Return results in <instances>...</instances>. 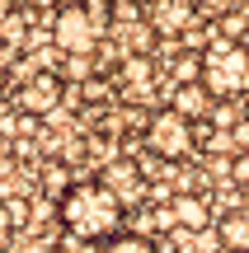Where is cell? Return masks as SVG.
Masks as SVG:
<instances>
[{"label": "cell", "instance_id": "1", "mask_svg": "<svg viewBox=\"0 0 249 253\" xmlns=\"http://www.w3.org/2000/svg\"><path fill=\"white\" fill-rule=\"evenodd\" d=\"M122 220H127V202L103 178H80L56 197V225L75 244H108L113 235H122Z\"/></svg>", "mask_w": 249, "mask_h": 253}, {"label": "cell", "instance_id": "2", "mask_svg": "<svg viewBox=\"0 0 249 253\" xmlns=\"http://www.w3.org/2000/svg\"><path fill=\"white\" fill-rule=\"evenodd\" d=\"M202 84L216 103L249 99V42L240 38H212L202 52Z\"/></svg>", "mask_w": 249, "mask_h": 253}, {"label": "cell", "instance_id": "3", "mask_svg": "<svg viewBox=\"0 0 249 253\" xmlns=\"http://www.w3.org/2000/svg\"><path fill=\"white\" fill-rule=\"evenodd\" d=\"M103 19L94 14L85 0H61L52 9V42L61 56H99V42H103Z\"/></svg>", "mask_w": 249, "mask_h": 253}, {"label": "cell", "instance_id": "4", "mask_svg": "<svg viewBox=\"0 0 249 253\" xmlns=\"http://www.w3.org/2000/svg\"><path fill=\"white\" fill-rule=\"evenodd\" d=\"M146 150L155 155V160L184 164L188 155L198 150V122H188L184 113H174V108H160L155 118L146 122Z\"/></svg>", "mask_w": 249, "mask_h": 253}, {"label": "cell", "instance_id": "5", "mask_svg": "<svg viewBox=\"0 0 249 253\" xmlns=\"http://www.w3.org/2000/svg\"><path fill=\"white\" fill-rule=\"evenodd\" d=\"M66 99V75L56 71H33L24 84H19V113H28V118H47V113H56Z\"/></svg>", "mask_w": 249, "mask_h": 253}, {"label": "cell", "instance_id": "6", "mask_svg": "<svg viewBox=\"0 0 249 253\" xmlns=\"http://www.w3.org/2000/svg\"><path fill=\"white\" fill-rule=\"evenodd\" d=\"M99 178L108 183V188L118 192V197L127 202V207L146 197V173H141V160H132V155H122V160H108Z\"/></svg>", "mask_w": 249, "mask_h": 253}, {"label": "cell", "instance_id": "7", "mask_svg": "<svg viewBox=\"0 0 249 253\" xmlns=\"http://www.w3.org/2000/svg\"><path fill=\"white\" fill-rule=\"evenodd\" d=\"M169 211H174V225L188 230V235H202L212 225V202L202 192H174L169 197Z\"/></svg>", "mask_w": 249, "mask_h": 253}, {"label": "cell", "instance_id": "8", "mask_svg": "<svg viewBox=\"0 0 249 253\" xmlns=\"http://www.w3.org/2000/svg\"><path fill=\"white\" fill-rule=\"evenodd\" d=\"M169 108L184 113L188 122H207V113L216 108V99L207 94L202 80H188V84H174V89H169Z\"/></svg>", "mask_w": 249, "mask_h": 253}, {"label": "cell", "instance_id": "9", "mask_svg": "<svg viewBox=\"0 0 249 253\" xmlns=\"http://www.w3.org/2000/svg\"><path fill=\"white\" fill-rule=\"evenodd\" d=\"M216 244L226 253H249V211H226L216 220Z\"/></svg>", "mask_w": 249, "mask_h": 253}, {"label": "cell", "instance_id": "10", "mask_svg": "<svg viewBox=\"0 0 249 253\" xmlns=\"http://www.w3.org/2000/svg\"><path fill=\"white\" fill-rule=\"evenodd\" d=\"M118 80H122V89L127 94H137V89H150L155 84V56H122L118 61Z\"/></svg>", "mask_w": 249, "mask_h": 253}, {"label": "cell", "instance_id": "11", "mask_svg": "<svg viewBox=\"0 0 249 253\" xmlns=\"http://www.w3.org/2000/svg\"><path fill=\"white\" fill-rule=\"evenodd\" d=\"M99 253H160V244L146 235V230H122V235H113Z\"/></svg>", "mask_w": 249, "mask_h": 253}, {"label": "cell", "instance_id": "12", "mask_svg": "<svg viewBox=\"0 0 249 253\" xmlns=\"http://www.w3.org/2000/svg\"><path fill=\"white\" fill-rule=\"evenodd\" d=\"M188 14H193L188 0H160V9H155L150 24H155V33H179V28L188 24Z\"/></svg>", "mask_w": 249, "mask_h": 253}, {"label": "cell", "instance_id": "13", "mask_svg": "<svg viewBox=\"0 0 249 253\" xmlns=\"http://www.w3.org/2000/svg\"><path fill=\"white\" fill-rule=\"evenodd\" d=\"M61 75H66L71 84L94 80V56H61Z\"/></svg>", "mask_w": 249, "mask_h": 253}, {"label": "cell", "instance_id": "14", "mask_svg": "<svg viewBox=\"0 0 249 253\" xmlns=\"http://www.w3.org/2000/svg\"><path fill=\"white\" fill-rule=\"evenodd\" d=\"M43 188L56 192V197L71 188V173H66V164H47V169H43Z\"/></svg>", "mask_w": 249, "mask_h": 253}, {"label": "cell", "instance_id": "15", "mask_svg": "<svg viewBox=\"0 0 249 253\" xmlns=\"http://www.w3.org/2000/svg\"><path fill=\"white\" fill-rule=\"evenodd\" d=\"M231 183L249 192V150H235L231 155Z\"/></svg>", "mask_w": 249, "mask_h": 253}, {"label": "cell", "instance_id": "16", "mask_svg": "<svg viewBox=\"0 0 249 253\" xmlns=\"http://www.w3.org/2000/svg\"><path fill=\"white\" fill-rule=\"evenodd\" d=\"M14 216H9V207L0 202V253H9V244H14Z\"/></svg>", "mask_w": 249, "mask_h": 253}, {"label": "cell", "instance_id": "17", "mask_svg": "<svg viewBox=\"0 0 249 253\" xmlns=\"http://www.w3.org/2000/svg\"><path fill=\"white\" fill-rule=\"evenodd\" d=\"M80 94H85V103H103V99H108V84H103V80H85Z\"/></svg>", "mask_w": 249, "mask_h": 253}, {"label": "cell", "instance_id": "18", "mask_svg": "<svg viewBox=\"0 0 249 253\" xmlns=\"http://www.w3.org/2000/svg\"><path fill=\"white\" fill-rule=\"evenodd\" d=\"M5 207H9V216H14V225H24V220H28V197H9Z\"/></svg>", "mask_w": 249, "mask_h": 253}, {"label": "cell", "instance_id": "19", "mask_svg": "<svg viewBox=\"0 0 249 253\" xmlns=\"http://www.w3.org/2000/svg\"><path fill=\"white\" fill-rule=\"evenodd\" d=\"M235 150H249V118H240V122H235Z\"/></svg>", "mask_w": 249, "mask_h": 253}, {"label": "cell", "instance_id": "20", "mask_svg": "<svg viewBox=\"0 0 249 253\" xmlns=\"http://www.w3.org/2000/svg\"><path fill=\"white\" fill-rule=\"evenodd\" d=\"M19 5H24V9H52L56 0H19Z\"/></svg>", "mask_w": 249, "mask_h": 253}, {"label": "cell", "instance_id": "21", "mask_svg": "<svg viewBox=\"0 0 249 253\" xmlns=\"http://www.w3.org/2000/svg\"><path fill=\"white\" fill-rule=\"evenodd\" d=\"M5 89H9V80H5V66H0V103H5Z\"/></svg>", "mask_w": 249, "mask_h": 253}, {"label": "cell", "instance_id": "22", "mask_svg": "<svg viewBox=\"0 0 249 253\" xmlns=\"http://www.w3.org/2000/svg\"><path fill=\"white\" fill-rule=\"evenodd\" d=\"M245 118H249V99H245Z\"/></svg>", "mask_w": 249, "mask_h": 253}]
</instances>
